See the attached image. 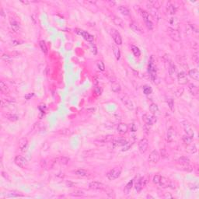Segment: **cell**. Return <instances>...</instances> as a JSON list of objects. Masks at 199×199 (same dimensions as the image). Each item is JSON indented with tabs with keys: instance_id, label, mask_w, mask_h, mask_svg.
Returning a JSON list of instances; mask_svg holds the SVG:
<instances>
[{
	"instance_id": "6da1fadb",
	"label": "cell",
	"mask_w": 199,
	"mask_h": 199,
	"mask_svg": "<svg viewBox=\"0 0 199 199\" xmlns=\"http://www.w3.org/2000/svg\"><path fill=\"white\" fill-rule=\"evenodd\" d=\"M120 99L121 100V102L124 104V106L130 111L134 110L135 108V104L133 103V101L132 100V99L127 96L126 94H121L120 95Z\"/></svg>"
},
{
	"instance_id": "7a4b0ae2",
	"label": "cell",
	"mask_w": 199,
	"mask_h": 199,
	"mask_svg": "<svg viewBox=\"0 0 199 199\" xmlns=\"http://www.w3.org/2000/svg\"><path fill=\"white\" fill-rule=\"evenodd\" d=\"M113 141V135H103V136H100L97 138L95 139L94 142L97 145H105L108 142H111Z\"/></svg>"
},
{
	"instance_id": "3957f363",
	"label": "cell",
	"mask_w": 199,
	"mask_h": 199,
	"mask_svg": "<svg viewBox=\"0 0 199 199\" xmlns=\"http://www.w3.org/2000/svg\"><path fill=\"white\" fill-rule=\"evenodd\" d=\"M140 14H141L142 17L143 18L145 23H146V27H148V29L149 30H153V22L151 21V20L149 19V13H147L146 11L145 10H142V9H140Z\"/></svg>"
},
{
	"instance_id": "277c9868",
	"label": "cell",
	"mask_w": 199,
	"mask_h": 199,
	"mask_svg": "<svg viewBox=\"0 0 199 199\" xmlns=\"http://www.w3.org/2000/svg\"><path fill=\"white\" fill-rule=\"evenodd\" d=\"M168 33L170 37L174 41H180L181 39V35L180 31L177 29L169 27L168 28Z\"/></svg>"
},
{
	"instance_id": "5b68a950",
	"label": "cell",
	"mask_w": 199,
	"mask_h": 199,
	"mask_svg": "<svg viewBox=\"0 0 199 199\" xmlns=\"http://www.w3.org/2000/svg\"><path fill=\"white\" fill-rule=\"evenodd\" d=\"M111 37L113 38L114 42L118 44V45H121L122 44V38L121 36V34L119 33V32L115 30V29H111Z\"/></svg>"
},
{
	"instance_id": "8992f818",
	"label": "cell",
	"mask_w": 199,
	"mask_h": 199,
	"mask_svg": "<svg viewBox=\"0 0 199 199\" xmlns=\"http://www.w3.org/2000/svg\"><path fill=\"white\" fill-rule=\"evenodd\" d=\"M177 138V132L175 131V129L173 128L170 127L168 128L167 130V139L169 142H173L175 139Z\"/></svg>"
},
{
	"instance_id": "52a82bcc",
	"label": "cell",
	"mask_w": 199,
	"mask_h": 199,
	"mask_svg": "<svg viewBox=\"0 0 199 199\" xmlns=\"http://www.w3.org/2000/svg\"><path fill=\"white\" fill-rule=\"evenodd\" d=\"M121 173V171L118 169H113L107 173V177L110 180H116L120 177Z\"/></svg>"
},
{
	"instance_id": "ba28073f",
	"label": "cell",
	"mask_w": 199,
	"mask_h": 199,
	"mask_svg": "<svg viewBox=\"0 0 199 199\" xmlns=\"http://www.w3.org/2000/svg\"><path fill=\"white\" fill-rule=\"evenodd\" d=\"M89 188L93 190H103L106 188V185L99 181H92L89 183Z\"/></svg>"
},
{
	"instance_id": "9c48e42d",
	"label": "cell",
	"mask_w": 199,
	"mask_h": 199,
	"mask_svg": "<svg viewBox=\"0 0 199 199\" xmlns=\"http://www.w3.org/2000/svg\"><path fill=\"white\" fill-rule=\"evenodd\" d=\"M148 146H149V141L146 138H142L138 143V149L140 151V153H146L148 149Z\"/></svg>"
},
{
	"instance_id": "30bf717a",
	"label": "cell",
	"mask_w": 199,
	"mask_h": 199,
	"mask_svg": "<svg viewBox=\"0 0 199 199\" xmlns=\"http://www.w3.org/2000/svg\"><path fill=\"white\" fill-rule=\"evenodd\" d=\"M159 158L160 156L159 153H158V151L153 150L149 156V161L152 163H157L159 160Z\"/></svg>"
},
{
	"instance_id": "8fae6325",
	"label": "cell",
	"mask_w": 199,
	"mask_h": 199,
	"mask_svg": "<svg viewBox=\"0 0 199 199\" xmlns=\"http://www.w3.org/2000/svg\"><path fill=\"white\" fill-rule=\"evenodd\" d=\"M15 163L20 167L21 168H23V167H25L27 165V159L24 158V157H23L21 156H16L15 158Z\"/></svg>"
},
{
	"instance_id": "7c38bea8",
	"label": "cell",
	"mask_w": 199,
	"mask_h": 199,
	"mask_svg": "<svg viewBox=\"0 0 199 199\" xmlns=\"http://www.w3.org/2000/svg\"><path fill=\"white\" fill-rule=\"evenodd\" d=\"M76 33L79 35H81L82 37H83L85 40H86L87 41H89V42H93V37L92 36L91 34H89L88 32L86 31H84L83 30H79V29H77L76 30Z\"/></svg>"
},
{
	"instance_id": "4fadbf2b",
	"label": "cell",
	"mask_w": 199,
	"mask_h": 199,
	"mask_svg": "<svg viewBox=\"0 0 199 199\" xmlns=\"http://www.w3.org/2000/svg\"><path fill=\"white\" fill-rule=\"evenodd\" d=\"M142 119L145 121V123L148 125H153L155 122H156V118L153 115L144 114L142 117Z\"/></svg>"
},
{
	"instance_id": "5bb4252c",
	"label": "cell",
	"mask_w": 199,
	"mask_h": 199,
	"mask_svg": "<svg viewBox=\"0 0 199 199\" xmlns=\"http://www.w3.org/2000/svg\"><path fill=\"white\" fill-rule=\"evenodd\" d=\"M159 184L160 185L161 188H172L173 183L170 180H169L167 178L164 177H161Z\"/></svg>"
},
{
	"instance_id": "9a60e30c",
	"label": "cell",
	"mask_w": 199,
	"mask_h": 199,
	"mask_svg": "<svg viewBox=\"0 0 199 199\" xmlns=\"http://www.w3.org/2000/svg\"><path fill=\"white\" fill-rule=\"evenodd\" d=\"M147 6H148V9H149V13L151 14V16H153L155 20H159L160 19V14H159V13L158 9H156V8L152 7V6H149V5H147Z\"/></svg>"
},
{
	"instance_id": "2e32d148",
	"label": "cell",
	"mask_w": 199,
	"mask_h": 199,
	"mask_svg": "<svg viewBox=\"0 0 199 199\" xmlns=\"http://www.w3.org/2000/svg\"><path fill=\"white\" fill-rule=\"evenodd\" d=\"M177 79L178 83L180 85H185L188 83V79L187 77V75L184 73H180L177 75Z\"/></svg>"
},
{
	"instance_id": "e0dca14e",
	"label": "cell",
	"mask_w": 199,
	"mask_h": 199,
	"mask_svg": "<svg viewBox=\"0 0 199 199\" xmlns=\"http://www.w3.org/2000/svg\"><path fill=\"white\" fill-rule=\"evenodd\" d=\"M183 126H184V131H185L186 134L188 136L191 137L192 138H194V133L193 132V129L191 128V127L190 126V124L187 122H184V123H183Z\"/></svg>"
},
{
	"instance_id": "ac0fdd59",
	"label": "cell",
	"mask_w": 199,
	"mask_h": 199,
	"mask_svg": "<svg viewBox=\"0 0 199 199\" xmlns=\"http://www.w3.org/2000/svg\"><path fill=\"white\" fill-rule=\"evenodd\" d=\"M9 21H10V25H11V27H12V29H13V30L16 33L19 32L20 30V23L14 18H10Z\"/></svg>"
},
{
	"instance_id": "d6986e66",
	"label": "cell",
	"mask_w": 199,
	"mask_h": 199,
	"mask_svg": "<svg viewBox=\"0 0 199 199\" xmlns=\"http://www.w3.org/2000/svg\"><path fill=\"white\" fill-rule=\"evenodd\" d=\"M130 28L135 33H138V34H142L143 33V30L142 29L139 27V25L138 23H136L135 22H132L130 23Z\"/></svg>"
},
{
	"instance_id": "ffe728a7",
	"label": "cell",
	"mask_w": 199,
	"mask_h": 199,
	"mask_svg": "<svg viewBox=\"0 0 199 199\" xmlns=\"http://www.w3.org/2000/svg\"><path fill=\"white\" fill-rule=\"evenodd\" d=\"M149 72L150 73L152 79H154L156 78V69L155 68V65H154L153 62H152L151 61L149 64Z\"/></svg>"
},
{
	"instance_id": "44dd1931",
	"label": "cell",
	"mask_w": 199,
	"mask_h": 199,
	"mask_svg": "<svg viewBox=\"0 0 199 199\" xmlns=\"http://www.w3.org/2000/svg\"><path fill=\"white\" fill-rule=\"evenodd\" d=\"M28 146V141L27 138H22L19 141V148L21 151H25V149H27Z\"/></svg>"
},
{
	"instance_id": "7402d4cb",
	"label": "cell",
	"mask_w": 199,
	"mask_h": 199,
	"mask_svg": "<svg viewBox=\"0 0 199 199\" xmlns=\"http://www.w3.org/2000/svg\"><path fill=\"white\" fill-rule=\"evenodd\" d=\"M117 129H118V132L119 133L125 134V133H127V132L128 130V124H126L124 123H121V124H118V128H117Z\"/></svg>"
},
{
	"instance_id": "603a6c76",
	"label": "cell",
	"mask_w": 199,
	"mask_h": 199,
	"mask_svg": "<svg viewBox=\"0 0 199 199\" xmlns=\"http://www.w3.org/2000/svg\"><path fill=\"white\" fill-rule=\"evenodd\" d=\"M188 75L191 78H192L194 80H198L199 79V72L197 69H191L189 71Z\"/></svg>"
},
{
	"instance_id": "cb8c5ba5",
	"label": "cell",
	"mask_w": 199,
	"mask_h": 199,
	"mask_svg": "<svg viewBox=\"0 0 199 199\" xmlns=\"http://www.w3.org/2000/svg\"><path fill=\"white\" fill-rule=\"evenodd\" d=\"M0 90H1L2 93H3V94H8V93H9V87L6 86V84L4 83L3 81L0 82Z\"/></svg>"
},
{
	"instance_id": "d4e9b609",
	"label": "cell",
	"mask_w": 199,
	"mask_h": 199,
	"mask_svg": "<svg viewBox=\"0 0 199 199\" xmlns=\"http://www.w3.org/2000/svg\"><path fill=\"white\" fill-rule=\"evenodd\" d=\"M162 4V2L161 1H158V0H154V1H149L148 3V5L152 6V7H153V8H156V9H159L161 5Z\"/></svg>"
},
{
	"instance_id": "484cf974",
	"label": "cell",
	"mask_w": 199,
	"mask_h": 199,
	"mask_svg": "<svg viewBox=\"0 0 199 199\" xmlns=\"http://www.w3.org/2000/svg\"><path fill=\"white\" fill-rule=\"evenodd\" d=\"M188 88H189V90L191 92V93L192 95H197V93H198V88L197 87V86H195L194 84L193 83H190L189 86H188Z\"/></svg>"
},
{
	"instance_id": "4316f807",
	"label": "cell",
	"mask_w": 199,
	"mask_h": 199,
	"mask_svg": "<svg viewBox=\"0 0 199 199\" xmlns=\"http://www.w3.org/2000/svg\"><path fill=\"white\" fill-rule=\"evenodd\" d=\"M179 169H180L184 171H187V172H191L193 170V167L190 163L189 164H180L179 166Z\"/></svg>"
},
{
	"instance_id": "83f0119b",
	"label": "cell",
	"mask_w": 199,
	"mask_h": 199,
	"mask_svg": "<svg viewBox=\"0 0 199 199\" xmlns=\"http://www.w3.org/2000/svg\"><path fill=\"white\" fill-rule=\"evenodd\" d=\"M118 10L120 11V13L123 14L124 16H129L130 15V11L127 7L124 6H118Z\"/></svg>"
},
{
	"instance_id": "f1b7e54d",
	"label": "cell",
	"mask_w": 199,
	"mask_h": 199,
	"mask_svg": "<svg viewBox=\"0 0 199 199\" xmlns=\"http://www.w3.org/2000/svg\"><path fill=\"white\" fill-rule=\"evenodd\" d=\"M113 52H114V55L116 58L117 60H119L121 58V51H120V49L118 48V47L116 46H113Z\"/></svg>"
},
{
	"instance_id": "f546056e",
	"label": "cell",
	"mask_w": 199,
	"mask_h": 199,
	"mask_svg": "<svg viewBox=\"0 0 199 199\" xmlns=\"http://www.w3.org/2000/svg\"><path fill=\"white\" fill-rule=\"evenodd\" d=\"M111 89L114 93H119L121 91V85L119 83H115V82H114L112 86H111Z\"/></svg>"
},
{
	"instance_id": "4dcf8cb0",
	"label": "cell",
	"mask_w": 199,
	"mask_h": 199,
	"mask_svg": "<svg viewBox=\"0 0 199 199\" xmlns=\"http://www.w3.org/2000/svg\"><path fill=\"white\" fill-rule=\"evenodd\" d=\"M132 186H133V180L129 181V182H128V183L126 184L125 188H124V193H125L126 194H129V192L131 191V190H132Z\"/></svg>"
},
{
	"instance_id": "1f68e13d",
	"label": "cell",
	"mask_w": 199,
	"mask_h": 199,
	"mask_svg": "<svg viewBox=\"0 0 199 199\" xmlns=\"http://www.w3.org/2000/svg\"><path fill=\"white\" fill-rule=\"evenodd\" d=\"M197 146L195 144H193V145H191L189 144V146H188V148H187V151L188 152V153H191V154H194L195 153H197Z\"/></svg>"
},
{
	"instance_id": "d6a6232c",
	"label": "cell",
	"mask_w": 199,
	"mask_h": 199,
	"mask_svg": "<svg viewBox=\"0 0 199 199\" xmlns=\"http://www.w3.org/2000/svg\"><path fill=\"white\" fill-rule=\"evenodd\" d=\"M169 74L171 77L176 74V66H175L174 64L172 62H170V66H169Z\"/></svg>"
},
{
	"instance_id": "836d02e7",
	"label": "cell",
	"mask_w": 199,
	"mask_h": 199,
	"mask_svg": "<svg viewBox=\"0 0 199 199\" xmlns=\"http://www.w3.org/2000/svg\"><path fill=\"white\" fill-rule=\"evenodd\" d=\"M75 174H76L77 176H80V177H86L88 175V173L83 169H79L75 171Z\"/></svg>"
},
{
	"instance_id": "e575fe53",
	"label": "cell",
	"mask_w": 199,
	"mask_h": 199,
	"mask_svg": "<svg viewBox=\"0 0 199 199\" xmlns=\"http://www.w3.org/2000/svg\"><path fill=\"white\" fill-rule=\"evenodd\" d=\"M126 144H127V142L124 139H119V140H114V141H113L114 146H124Z\"/></svg>"
},
{
	"instance_id": "d590c367",
	"label": "cell",
	"mask_w": 199,
	"mask_h": 199,
	"mask_svg": "<svg viewBox=\"0 0 199 199\" xmlns=\"http://www.w3.org/2000/svg\"><path fill=\"white\" fill-rule=\"evenodd\" d=\"M178 162L179 164H189L191 162L189 158L186 157V156H181L180 158H179L178 159Z\"/></svg>"
},
{
	"instance_id": "8d00e7d4",
	"label": "cell",
	"mask_w": 199,
	"mask_h": 199,
	"mask_svg": "<svg viewBox=\"0 0 199 199\" xmlns=\"http://www.w3.org/2000/svg\"><path fill=\"white\" fill-rule=\"evenodd\" d=\"M144 186V183H143V178H141L135 184V190L137 191H140L142 190V187Z\"/></svg>"
},
{
	"instance_id": "74e56055",
	"label": "cell",
	"mask_w": 199,
	"mask_h": 199,
	"mask_svg": "<svg viewBox=\"0 0 199 199\" xmlns=\"http://www.w3.org/2000/svg\"><path fill=\"white\" fill-rule=\"evenodd\" d=\"M167 13L170 15H173L175 13V11H176V9H175V6L172 4H168L167 6Z\"/></svg>"
},
{
	"instance_id": "f35d334b",
	"label": "cell",
	"mask_w": 199,
	"mask_h": 199,
	"mask_svg": "<svg viewBox=\"0 0 199 199\" xmlns=\"http://www.w3.org/2000/svg\"><path fill=\"white\" fill-rule=\"evenodd\" d=\"M132 51L134 54V55L136 56V57H139L140 55H141V51H140L139 48L137 46H135V45L132 46Z\"/></svg>"
},
{
	"instance_id": "ab89813d",
	"label": "cell",
	"mask_w": 199,
	"mask_h": 199,
	"mask_svg": "<svg viewBox=\"0 0 199 199\" xmlns=\"http://www.w3.org/2000/svg\"><path fill=\"white\" fill-rule=\"evenodd\" d=\"M113 21H114V23H115L116 25H118V26H119L121 27H124V23H123V21H122V20L121 18L115 16V17H114Z\"/></svg>"
},
{
	"instance_id": "60d3db41",
	"label": "cell",
	"mask_w": 199,
	"mask_h": 199,
	"mask_svg": "<svg viewBox=\"0 0 199 199\" xmlns=\"http://www.w3.org/2000/svg\"><path fill=\"white\" fill-rule=\"evenodd\" d=\"M149 111L153 113V114H156L159 111V107L157 106V104L156 103H151L149 106Z\"/></svg>"
},
{
	"instance_id": "b9f144b4",
	"label": "cell",
	"mask_w": 199,
	"mask_h": 199,
	"mask_svg": "<svg viewBox=\"0 0 199 199\" xmlns=\"http://www.w3.org/2000/svg\"><path fill=\"white\" fill-rule=\"evenodd\" d=\"M39 45H40V48L41 49V51L44 53V54H47L48 53V48H47V45L45 44V42L44 41H41L39 42Z\"/></svg>"
},
{
	"instance_id": "7bdbcfd3",
	"label": "cell",
	"mask_w": 199,
	"mask_h": 199,
	"mask_svg": "<svg viewBox=\"0 0 199 199\" xmlns=\"http://www.w3.org/2000/svg\"><path fill=\"white\" fill-rule=\"evenodd\" d=\"M182 139H183L184 142V143H186L187 145H189V144H191V143L192 142V141H193V138H192L191 137L188 136V135H184V136H183V138H182Z\"/></svg>"
},
{
	"instance_id": "ee69618b",
	"label": "cell",
	"mask_w": 199,
	"mask_h": 199,
	"mask_svg": "<svg viewBox=\"0 0 199 199\" xmlns=\"http://www.w3.org/2000/svg\"><path fill=\"white\" fill-rule=\"evenodd\" d=\"M6 118L8 120L11 121H16L18 120V117L16 114H9L6 115Z\"/></svg>"
},
{
	"instance_id": "f6af8a7d",
	"label": "cell",
	"mask_w": 199,
	"mask_h": 199,
	"mask_svg": "<svg viewBox=\"0 0 199 199\" xmlns=\"http://www.w3.org/2000/svg\"><path fill=\"white\" fill-rule=\"evenodd\" d=\"M1 58H2V59H3L4 62H7V63H11V62H12L11 56H9V55H7V54H3Z\"/></svg>"
},
{
	"instance_id": "bcb514c9",
	"label": "cell",
	"mask_w": 199,
	"mask_h": 199,
	"mask_svg": "<svg viewBox=\"0 0 199 199\" xmlns=\"http://www.w3.org/2000/svg\"><path fill=\"white\" fill-rule=\"evenodd\" d=\"M71 195L73 196V197H81V196H83V195H84V192L80 191V190H76V191H74L71 194Z\"/></svg>"
},
{
	"instance_id": "7dc6e473",
	"label": "cell",
	"mask_w": 199,
	"mask_h": 199,
	"mask_svg": "<svg viewBox=\"0 0 199 199\" xmlns=\"http://www.w3.org/2000/svg\"><path fill=\"white\" fill-rule=\"evenodd\" d=\"M170 25H174L176 27H178V24H179V20L177 18H171L170 20Z\"/></svg>"
},
{
	"instance_id": "c3c4849f",
	"label": "cell",
	"mask_w": 199,
	"mask_h": 199,
	"mask_svg": "<svg viewBox=\"0 0 199 199\" xmlns=\"http://www.w3.org/2000/svg\"><path fill=\"white\" fill-rule=\"evenodd\" d=\"M184 93V89L183 88H179L176 91H175V96L177 97H180Z\"/></svg>"
},
{
	"instance_id": "681fc988",
	"label": "cell",
	"mask_w": 199,
	"mask_h": 199,
	"mask_svg": "<svg viewBox=\"0 0 199 199\" xmlns=\"http://www.w3.org/2000/svg\"><path fill=\"white\" fill-rule=\"evenodd\" d=\"M58 159H59V162L62 163V164H68V162H69V159L67 158V157H65V156L60 157Z\"/></svg>"
},
{
	"instance_id": "f907efd6",
	"label": "cell",
	"mask_w": 199,
	"mask_h": 199,
	"mask_svg": "<svg viewBox=\"0 0 199 199\" xmlns=\"http://www.w3.org/2000/svg\"><path fill=\"white\" fill-rule=\"evenodd\" d=\"M143 92H144L145 94L149 95V94H150V93H152V89H151V87H149L148 86H145L143 87Z\"/></svg>"
},
{
	"instance_id": "816d5d0a",
	"label": "cell",
	"mask_w": 199,
	"mask_h": 199,
	"mask_svg": "<svg viewBox=\"0 0 199 199\" xmlns=\"http://www.w3.org/2000/svg\"><path fill=\"white\" fill-rule=\"evenodd\" d=\"M97 67H98V68L100 70V71H104L105 70V65H104V64H103V62H101V61H99L97 63Z\"/></svg>"
},
{
	"instance_id": "f5cc1de1",
	"label": "cell",
	"mask_w": 199,
	"mask_h": 199,
	"mask_svg": "<svg viewBox=\"0 0 199 199\" xmlns=\"http://www.w3.org/2000/svg\"><path fill=\"white\" fill-rule=\"evenodd\" d=\"M167 103H168L169 108H170L171 111H173V106H174L173 100L172 99H167Z\"/></svg>"
},
{
	"instance_id": "db71d44e",
	"label": "cell",
	"mask_w": 199,
	"mask_h": 199,
	"mask_svg": "<svg viewBox=\"0 0 199 199\" xmlns=\"http://www.w3.org/2000/svg\"><path fill=\"white\" fill-rule=\"evenodd\" d=\"M160 178H161V176L160 175H155V176L153 177V181L154 184H157L159 183V180H160Z\"/></svg>"
},
{
	"instance_id": "11a10c76",
	"label": "cell",
	"mask_w": 199,
	"mask_h": 199,
	"mask_svg": "<svg viewBox=\"0 0 199 199\" xmlns=\"http://www.w3.org/2000/svg\"><path fill=\"white\" fill-rule=\"evenodd\" d=\"M162 197H164V198H167H167H168V199H169V198H173V196L171 195L170 193H165L164 194H163Z\"/></svg>"
},
{
	"instance_id": "9f6ffc18",
	"label": "cell",
	"mask_w": 199,
	"mask_h": 199,
	"mask_svg": "<svg viewBox=\"0 0 199 199\" xmlns=\"http://www.w3.org/2000/svg\"><path fill=\"white\" fill-rule=\"evenodd\" d=\"M190 27H191V29L193 30V31H194L195 33H197V32H198V31H197V30H198L197 27H195L194 25H192V24H191V25H190Z\"/></svg>"
},
{
	"instance_id": "6f0895ef",
	"label": "cell",
	"mask_w": 199,
	"mask_h": 199,
	"mask_svg": "<svg viewBox=\"0 0 199 199\" xmlns=\"http://www.w3.org/2000/svg\"><path fill=\"white\" fill-rule=\"evenodd\" d=\"M193 58H194V60H195L196 63H197V62H198V53L196 52V53L193 55Z\"/></svg>"
},
{
	"instance_id": "680465c9",
	"label": "cell",
	"mask_w": 199,
	"mask_h": 199,
	"mask_svg": "<svg viewBox=\"0 0 199 199\" xmlns=\"http://www.w3.org/2000/svg\"><path fill=\"white\" fill-rule=\"evenodd\" d=\"M137 130V128L135 127V125L133 124H132V127H131V131L132 132H135Z\"/></svg>"
},
{
	"instance_id": "91938a15",
	"label": "cell",
	"mask_w": 199,
	"mask_h": 199,
	"mask_svg": "<svg viewBox=\"0 0 199 199\" xmlns=\"http://www.w3.org/2000/svg\"><path fill=\"white\" fill-rule=\"evenodd\" d=\"M33 96V93H32V94H27V95L25 96V98H26L27 100H30V98L32 97Z\"/></svg>"
},
{
	"instance_id": "94428289",
	"label": "cell",
	"mask_w": 199,
	"mask_h": 199,
	"mask_svg": "<svg viewBox=\"0 0 199 199\" xmlns=\"http://www.w3.org/2000/svg\"><path fill=\"white\" fill-rule=\"evenodd\" d=\"M18 196H20V195H18V194H9V195H6V197H18Z\"/></svg>"
},
{
	"instance_id": "6125c7cd",
	"label": "cell",
	"mask_w": 199,
	"mask_h": 199,
	"mask_svg": "<svg viewBox=\"0 0 199 199\" xmlns=\"http://www.w3.org/2000/svg\"><path fill=\"white\" fill-rule=\"evenodd\" d=\"M96 93L97 94H100V89L99 88H96Z\"/></svg>"
}]
</instances>
